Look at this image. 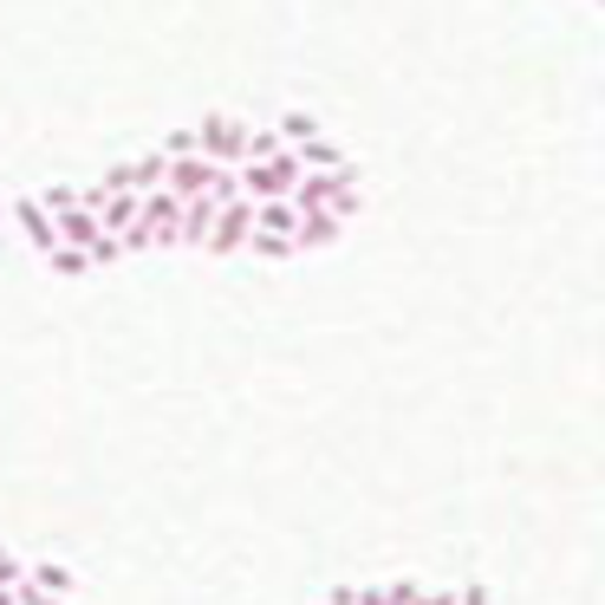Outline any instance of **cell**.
I'll return each instance as SVG.
<instances>
[{"label": "cell", "mask_w": 605, "mask_h": 605, "mask_svg": "<svg viewBox=\"0 0 605 605\" xmlns=\"http://www.w3.org/2000/svg\"><path fill=\"white\" fill-rule=\"evenodd\" d=\"M241 170V196L248 202H268V196H287L293 183H300V156L293 150H280V156H248V163H235Z\"/></svg>", "instance_id": "6da1fadb"}, {"label": "cell", "mask_w": 605, "mask_h": 605, "mask_svg": "<svg viewBox=\"0 0 605 605\" xmlns=\"http://www.w3.org/2000/svg\"><path fill=\"white\" fill-rule=\"evenodd\" d=\"M338 235H345V222H338L333 208H313V215L293 222V248H333Z\"/></svg>", "instance_id": "52a82bcc"}, {"label": "cell", "mask_w": 605, "mask_h": 605, "mask_svg": "<svg viewBox=\"0 0 605 605\" xmlns=\"http://www.w3.org/2000/svg\"><path fill=\"white\" fill-rule=\"evenodd\" d=\"M196 150L215 156V163H248V125L228 118V111H208L196 125Z\"/></svg>", "instance_id": "3957f363"}, {"label": "cell", "mask_w": 605, "mask_h": 605, "mask_svg": "<svg viewBox=\"0 0 605 605\" xmlns=\"http://www.w3.org/2000/svg\"><path fill=\"white\" fill-rule=\"evenodd\" d=\"M417 593H423L417 580H391V599H398V605H417Z\"/></svg>", "instance_id": "d4e9b609"}, {"label": "cell", "mask_w": 605, "mask_h": 605, "mask_svg": "<svg viewBox=\"0 0 605 605\" xmlns=\"http://www.w3.org/2000/svg\"><path fill=\"white\" fill-rule=\"evenodd\" d=\"M280 150H293V143L280 137V125H273V131H255V125H248V156H280Z\"/></svg>", "instance_id": "2e32d148"}, {"label": "cell", "mask_w": 605, "mask_h": 605, "mask_svg": "<svg viewBox=\"0 0 605 605\" xmlns=\"http://www.w3.org/2000/svg\"><path fill=\"white\" fill-rule=\"evenodd\" d=\"M26 580V560H13L7 547H0V586H20Z\"/></svg>", "instance_id": "44dd1931"}, {"label": "cell", "mask_w": 605, "mask_h": 605, "mask_svg": "<svg viewBox=\"0 0 605 605\" xmlns=\"http://www.w3.org/2000/svg\"><path fill=\"white\" fill-rule=\"evenodd\" d=\"M215 170H222L215 156L190 150V156H170V176H163V183H170L176 196H208V190H215Z\"/></svg>", "instance_id": "8992f818"}, {"label": "cell", "mask_w": 605, "mask_h": 605, "mask_svg": "<svg viewBox=\"0 0 605 605\" xmlns=\"http://www.w3.org/2000/svg\"><path fill=\"white\" fill-rule=\"evenodd\" d=\"M7 215L20 222V235H26L40 255H53V248H60V228H53V215H46V202H40V196H13V202H7Z\"/></svg>", "instance_id": "5b68a950"}, {"label": "cell", "mask_w": 605, "mask_h": 605, "mask_svg": "<svg viewBox=\"0 0 605 605\" xmlns=\"http://www.w3.org/2000/svg\"><path fill=\"white\" fill-rule=\"evenodd\" d=\"M0 215H7V202H0Z\"/></svg>", "instance_id": "4316f807"}, {"label": "cell", "mask_w": 605, "mask_h": 605, "mask_svg": "<svg viewBox=\"0 0 605 605\" xmlns=\"http://www.w3.org/2000/svg\"><path fill=\"white\" fill-rule=\"evenodd\" d=\"M125 170H131V190H156V183L170 176V156H163V150H143V156H131Z\"/></svg>", "instance_id": "4fadbf2b"}, {"label": "cell", "mask_w": 605, "mask_h": 605, "mask_svg": "<svg viewBox=\"0 0 605 605\" xmlns=\"http://www.w3.org/2000/svg\"><path fill=\"white\" fill-rule=\"evenodd\" d=\"M156 150H163V156H190V150H196V125H190V131H170Z\"/></svg>", "instance_id": "ffe728a7"}, {"label": "cell", "mask_w": 605, "mask_h": 605, "mask_svg": "<svg viewBox=\"0 0 605 605\" xmlns=\"http://www.w3.org/2000/svg\"><path fill=\"white\" fill-rule=\"evenodd\" d=\"M215 196H183V222H176V235H183V248H202L208 241V222H215Z\"/></svg>", "instance_id": "9c48e42d"}, {"label": "cell", "mask_w": 605, "mask_h": 605, "mask_svg": "<svg viewBox=\"0 0 605 605\" xmlns=\"http://www.w3.org/2000/svg\"><path fill=\"white\" fill-rule=\"evenodd\" d=\"M0 605H20V599H13V586H0Z\"/></svg>", "instance_id": "484cf974"}, {"label": "cell", "mask_w": 605, "mask_h": 605, "mask_svg": "<svg viewBox=\"0 0 605 605\" xmlns=\"http://www.w3.org/2000/svg\"><path fill=\"white\" fill-rule=\"evenodd\" d=\"M358 208H365V196H358V183H352V190H345V196L333 202V215H338V222H352V215H358Z\"/></svg>", "instance_id": "603a6c76"}, {"label": "cell", "mask_w": 605, "mask_h": 605, "mask_svg": "<svg viewBox=\"0 0 605 605\" xmlns=\"http://www.w3.org/2000/svg\"><path fill=\"white\" fill-rule=\"evenodd\" d=\"M352 605H398L391 586H352Z\"/></svg>", "instance_id": "7402d4cb"}, {"label": "cell", "mask_w": 605, "mask_h": 605, "mask_svg": "<svg viewBox=\"0 0 605 605\" xmlns=\"http://www.w3.org/2000/svg\"><path fill=\"white\" fill-rule=\"evenodd\" d=\"M40 202H46V215H60V208L78 202V183H53V190H40Z\"/></svg>", "instance_id": "ac0fdd59"}, {"label": "cell", "mask_w": 605, "mask_h": 605, "mask_svg": "<svg viewBox=\"0 0 605 605\" xmlns=\"http://www.w3.org/2000/svg\"><path fill=\"white\" fill-rule=\"evenodd\" d=\"M456 605H495V593H488V586H482V580H469V586H463V593H456Z\"/></svg>", "instance_id": "cb8c5ba5"}, {"label": "cell", "mask_w": 605, "mask_h": 605, "mask_svg": "<svg viewBox=\"0 0 605 605\" xmlns=\"http://www.w3.org/2000/svg\"><path fill=\"white\" fill-rule=\"evenodd\" d=\"M137 222H150V228H156V248H183V235H176V222H183V196H176L170 183L143 190V202H137Z\"/></svg>", "instance_id": "277c9868"}, {"label": "cell", "mask_w": 605, "mask_h": 605, "mask_svg": "<svg viewBox=\"0 0 605 605\" xmlns=\"http://www.w3.org/2000/svg\"><path fill=\"white\" fill-rule=\"evenodd\" d=\"M313 131H320L313 111H287V118H280V137H287V143H300V137H313Z\"/></svg>", "instance_id": "e0dca14e"}, {"label": "cell", "mask_w": 605, "mask_h": 605, "mask_svg": "<svg viewBox=\"0 0 605 605\" xmlns=\"http://www.w3.org/2000/svg\"><path fill=\"white\" fill-rule=\"evenodd\" d=\"M46 268L60 273V280H85V273H91V255H85V248H72V241H60V248L46 255Z\"/></svg>", "instance_id": "9a60e30c"}, {"label": "cell", "mask_w": 605, "mask_h": 605, "mask_svg": "<svg viewBox=\"0 0 605 605\" xmlns=\"http://www.w3.org/2000/svg\"><path fill=\"white\" fill-rule=\"evenodd\" d=\"M53 228H60V241H72V248H85L105 222H98V208H85V202H72V208H60L53 215Z\"/></svg>", "instance_id": "30bf717a"}, {"label": "cell", "mask_w": 605, "mask_h": 605, "mask_svg": "<svg viewBox=\"0 0 605 605\" xmlns=\"http://www.w3.org/2000/svg\"><path fill=\"white\" fill-rule=\"evenodd\" d=\"M137 202H143V190H111V196L98 202V222H105L111 235H125L137 222Z\"/></svg>", "instance_id": "8fae6325"}, {"label": "cell", "mask_w": 605, "mask_h": 605, "mask_svg": "<svg viewBox=\"0 0 605 605\" xmlns=\"http://www.w3.org/2000/svg\"><path fill=\"white\" fill-rule=\"evenodd\" d=\"M13 599H20V605H66L60 593H46V586H33V580H20V586H13Z\"/></svg>", "instance_id": "d6986e66"}, {"label": "cell", "mask_w": 605, "mask_h": 605, "mask_svg": "<svg viewBox=\"0 0 605 605\" xmlns=\"http://www.w3.org/2000/svg\"><path fill=\"white\" fill-rule=\"evenodd\" d=\"M26 580H33V586H46V593H60V599L78 593V573L60 566V560H26Z\"/></svg>", "instance_id": "7c38bea8"}, {"label": "cell", "mask_w": 605, "mask_h": 605, "mask_svg": "<svg viewBox=\"0 0 605 605\" xmlns=\"http://www.w3.org/2000/svg\"><path fill=\"white\" fill-rule=\"evenodd\" d=\"M241 255H261V261H287V255H300V248H293V235H280V228H255Z\"/></svg>", "instance_id": "5bb4252c"}, {"label": "cell", "mask_w": 605, "mask_h": 605, "mask_svg": "<svg viewBox=\"0 0 605 605\" xmlns=\"http://www.w3.org/2000/svg\"><path fill=\"white\" fill-rule=\"evenodd\" d=\"M293 156H300L306 170H352V156H345V150H338V143H333L326 131L300 137V143H293Z\"/></svg>", "instance_id": "ba28073f"}, {"label": "cell", "mask_w": 605, "mask_h": 605, "mask_svg": "<svg viewBox=\"0 0 605 605\" xmlns=\"http://www.w3.org/2000/svg\"><path fill=\"white\" fill-rule=\"evenodd\" d=\"M248 235H255V202L248 196H228L222 208H215V222H208V255H241L248 248Z\"/></svg>", "instance_id": "7a4b0ae2"}]
</instances>
